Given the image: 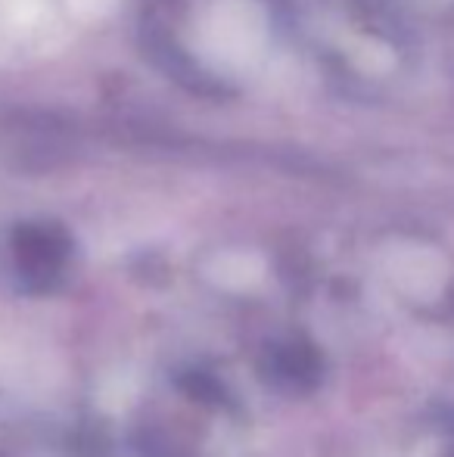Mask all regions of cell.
I'll return each instance as SVG.
<instances>
[{
    "label": "cell",
    "instance_id": "1",
    "mask_svg": "<svg viewBox=\"0 0 454 457\" xmlns=\"http://www.w3.org/2000/svg\"><path fill=\"white\" fill-rule=\"evenodd\" d=\"M12 255H16L19 277L29 289H50L60 283L62 271L72 255V240L54 221L22 224L12 237Z\"/></svg>",
    "mask_w": 454,
    "mask_h": 457
},
{
    "label": "cell",
    "instance_id": "2",
    "mask_svg": "<svg viewBox=\"0 0 454 457\" xmlns=\"http://www.w3.org/2000/svg\"><path fill=\"white\" fill-rule=\"evenodd\" d=\"M261 367H265L268 383L280 389H311L321 379V355L305 339L277 343Z\"/></svg>",
    "mask_w": 454,
    "mask_h": 457
}]
</instances>
